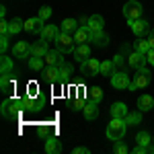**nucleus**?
I'll list each match as a JSON object with an SVG mask.
<instances>
[{"label":"nucleus","instance_id":"7","mask_svg":"<svg viewBox=\"0 0 154 154\" xmlns=\"http://www.w3.org/2000/svg\"><path fill=\"white\" fill-rule=\"evenodd\" d=\"M130 84H131V80L128 78L125 72H115V74L111 76V86L117 88V91H125V88H130Z\"/></svg>","mask_w":154,"mask_h":154},{"label":"nucleus","instance_id":"15","mask_svg":"<svg viewBox=\"0 0 154 154\" xmlns=\"http://www.w3.org/2000/svg\"><path fill=\"white\" fill-rule=\"evenodd\" d=\"M43 60H45V64H48V66H60V64L64 62V54H62L58 48H56V49H49Z\"/></svg>","mask_w":154,"mask_h":154},{"label":"nucleus","instance_id":"30","mask_svg":"<svg viewBox=\"0 0 154 154\" xmlns=\"http://www.w3.org/2000/svg\"><path fill=\"white\" fill-rule=\"evenodd\" d=\"M101 74L103 76H113L115 74V66H113V60H105V62H101Z\"/></svg>","mask_w":154,"mask_h":154},{"label":"nucleus","instance_id":"22","mask_svg":"<svg viewBox=\"0 0 154 154\" xmlns=\"http://www.w3.org/2000/svg\"><path fill=\"white\" fill-rule=\"evenodd\" d=\"M109 111H111V117H121V119H125V115L130 113L125 103H113Z\"/></svg>","mask_w":154,"mask_h":154},{"label":"nucleus","instance_id":"27","mask_svg":"<svg viewBox=\"0 0 154 154\" xmlns=\"http://www.w3.org/2000/svg\"><path fill=\"white\" fill-rule=\"evenodd\" d=\"M86 97H88V101L101 103V101H103V91H101L99 86H91V88H86Z\"/></svg>","mask_w":154,"mask_h":154},{"label":"nucleus","instance_id":"18","mask_svg":"<svg viewBox=\"0 0 154 154\" xmlns=\"http://www.w3.org/2000/svg\"><path fill=\"white\" fill-rule=\"evenodd\" d=\"M14 86H17V82H14L12 74H6V76H2V78H0V91H2L4 95L14 93Z\"/></svg>","mask_w":154,"mask_h":154},{"label":"nucleus","instance_id":"9","mask_svg":"<svg viewBox=\"0 0 154 154\" xmlns=\"http://www.w3.org/2000/svg\"><path fill=\"white\" fill-rule=\"evenodd\" d=\"M130 27H131V31H134V35H136V37L150 35V27H148V23L144 21L142 17H140V19H136V21H131Z\"/></svg>","mask_w":154,"mask_h":154},{"label":"nucleus","instance_id":"38","mask_svg":"<svg viewBox=\"0 0 154 154\" xmlns=\"http://www.w3.org/2000/svg\"><path fill=\"white\" fill-rule=\"evenodd\" d=\"M37 17H39V19H43V21H48L49 17H51V8H49V6H41Z\"/></svg>","mask_w":154,"mask_h":154},{"label":"nucleus","instance_id":"37","mask_svg":"<svg viewBox=\"0 0 154 154\" xmlns=\"http://www.w3.org/2000/svg\"><path fill=\"white\" fill-rule=\"evenodd\" d=\"M27 97H39L37 82H29V84H27Z\"/></svg>","mask_w":154,"mask_h":154},{"label":"nucleus","instance_id":"46","mask_svg":"<svg viewBox=\"0 0 154 154\" xmlns=\"http://www.w3.org/2000/svg\"><path fill=\"white\" fill-rule=\"evenodd\" d=\"M78 23H82V25H86V23H88V17H80V21H78Z\"/></svg>","mask_w":154,"mask_h":154},{"label":"nucleus","instance_id":"31","mask_svg":"<svg viewBox=\"0 0 154 154\" xmlns=\"http://www.w3.org/2000/svg\"><path fill=\"white\" fill-rule=\"evenodd\" d=\"M136 142L140 144V146H146V148H150V146H152V136H150L148 131H140V134L136 136Z\"/></svg>","mask_w":154,"mask_h":154},{"label":"nucleus","instance_id":"39","mask_svg":"<svg viewBox=\"0 0 154 154\" xmlns=\"http://www.w3.org/2000/svg\"><path fill=\"white\" fill-rule=\"evenodd\" d=\"M113 150H115V154H128V146L121 142V140H117V142H115V148H113Z\"/></svg>","mask_w":154,"mask_h":154},{"label":"nucleus","instance_id":"3","mask_svg":"<svg viewBox=\"0 0 154 154\" xmlns=\"http://www.w3.org/2000/svg\"><path fill=\"white\" fill-rule=\"evenodd\" d=\"M56 48H58L62 54H72V51H74V48H76L74 35H70V33H64V31H60L58 39H56Z\"/></svg>","mask_w":154,"mask_h":154},{"label":"nucleus","instance_id":"6","mask_svg":"<svg viewBox=\"0 0 154 154\" xmlns=\"http://www.w3.org/2000/svg\"><path fill=\"white\" fill-rule=\"evenodd\" d=\"M80 72L84 76H95V74H101V62L95 58H88L86 62L80 64Z\"/></svg>","mask_w":154,"mask_h":154},{"label":"nucleus","instance_id":"21","mask_svg":"<svg viewBox=\"0 0 154 154\" xmlns=\"http://www.w3.org/2000/svg\"><path fill=\"white\" fill-rule=\"evenodd\" d=\"M103 25H105V19H103L101 14H91L86 27H88L91 31H101V29H103Z\"/></svg>","mask_w":154,"mask_h":154},{"label":"nucleus","instance_id":"16","mask_svg":"<svg viewBox=\"0 0 154 154\" xmlns=\"http://www.w3.org/2000/svg\"><path fill=\"white\" fill-rule=\"evenodd\" d=\"M49 51L48 41L45 39H39L35 43H31V56H37V58H45V54Z\"/></svg>","mask_w":154,"mask_h":154},{"label":"nucleus","instance_id":"33","mask_svg":"<svg viewBox=\"0 0 154 154\" xmlns=\"http://www.w3.org/2000/svg\"><path fill=\"white\" fill-rule=\"evenodd\" d=\"M60 72H62V82H66V80H68V78L72 76V72H74V68H72L70 64L62 62V64H60Z\"/></svg>","mask_w":154,"mask_h":154},{"label":"nucleus","instance_id":"36","mask_svg":"<svg viewBox=\"0 0 154 154\" xmlns=\"http://www.w3.org/2000/svg\"><path fill=\"white\" fill-rule=\"evenodd\" d=\"M84 105H86V103H84V99H78V97H76L74 101H70V109H72V111H78V109H84Z\"/></svg>","mask_w":154,"mask_h":154},{"label":"nucleus","instance_id":"35","mask_svg":"<svg viewBox=\"0 0 154 154\" xmlns=\"http://www.w3.org/2000/svg\"><path fill=\"white\" fill-rule=\"evenodd\" d=\"M113 66H115V72H123V68H125V60H123L121 54H117V56L113 58Z\"/></svg>","mask_w":154,"mask_h":154},{"label":"nucleus","instance_id":"44","mask_svg":"<svg viewBox=\"0 0 154 154\" xmlns=\"http://www.w3.org/2000/svg\"><path fill=\"white\" fill-rule=\"evenodd\" d=\"M148 41H150V48L154 49V29H150V35H148Z\"/></svg>","mask_w":154,"mask_h":154},{"label":"nucleus","instance_id":"34","mask_svg":"<svg viewBox=\"0 0 154 154\" xmlns=\"http://www.w3.org/2000/svg\"><path fill=\"white\" fill-rule=\"evenodd\" d=\"M125 121H128V125H138V123L142 121V111L138 109L136 113H128V115H125Z\"/></svg>","mask_w":154,"mask_h":154},{"label":"nucleus","instance_id":"4","mask_svg":"<svg viewBox=\"0 0 154 154\" xmlns=\"http://www.w3.org/2000/svg\"><path fill=\"white\" fill-rule=\"evenodd\" d=\"M150 80H152V74L146 70V68H142V70L136 72V76L131 78V84L128 91H136V88H146L148 84H150Z\"/></svg>","mask_w":154,"mask_h":154},{"label":"nucleus","instance_id":"23","mask_svg":"<svg viewBox=\"0 0 154 154\" xmlns=\"http://www.w3.org/2000/svg\"><path fill=\"white\" fill-rule=\"evenodd\" d=\"M45 152L48 154H60L62 152V142L58 138H48L45 140Z\"/></svg>","mask_w":154,"mask_h":154},{"label":"nucleus","instance_id":"42","mask_svg":"<svg viewBox=\"0 0 154 154\" xmlns=\"http://www.w3.org/2000/svg\"><path fill=\"white\" fill-rule=\"evenodd\" d=\"M91 152V150H88V148H84V146H80V148H74V150H72V154H88Z\"/></svg>","mask_w":154,"mask_h":154},{"label":"nucleus","instance_id":"20","mask_svg":"<svg viewBox=\"0 0 154 154\" xmlns=\"http://www.w3.org/2000/svg\"><path fill=\"white\" fill-rule=\"evenodd\" d=\"M39 35H41V39H45V41H56L58 35H60V29L56 27V25H45L43 31H41Z\"/></svg>","mask_w":154,"mask_h":154},{"label":"nucleus","instance_id":"28","mask_svg":"<svg viewBox=\"0 0 154 154\" xmlns=\"http://www.w3.org/2000/svg\"><path fill=\"white\" fill-rule=\"evenodd\" d=\"M0 72H2V76H6V74H14V66H12V60L8 58V56H2Z\"/></svg>","mask_w":154,"mask_h":154},{"label":"nucleus","instance_id":"25","mask_svg":"<svg viewBox=\"0 0 154 154\" xmlns=\"http://www.w3.org/2000/svg\"><path fill=\"white\" fill-rule=\"evenodd\" d=\"M138 109L140 111H150V109H154V99L150 95H142L140 99H138Z\"/></svg>","mask_w":154,"mask_h":154},{"label":"nucleus","instance_id":"26","mask_svg":"<svg viewBox=\"0 0 154 154\" xmlns=\"http://www.w3.org/2000/svg\"><path fill=\"white\" fill-rule=\"evenodd\" d=\"M45 66H48V64H45V60H43V58L31 56V60H29V68H31L33 72H43V70H45Z\"/></svg>","mask_w":154,"mask_h":154},{"label":"nucleus","instance_id":"43","mask_svg":"<svg viewBox=\"0 0 154 154\" xmlns=\"http://www.w3.org/2000/svg\"><path fill=\"white\" fill-rule=\"evenodd\" d=\"M146 58H148V62H150V64L154 66V49H150V51L146 54Z\"/></svg>","mask_w":154,"mask_h":154},{"label":"nucleus","instance_id":"2","mask_svg":"<svg viewBox=\"0 0 154 154\" xmlns=\"http://www.w3.org/2000/svg\"><path fill=\"white\" fill-rule=\"evenodd\" d=\"M125 131H128V121L121 117H113V121H109L107 125V138L111 142H117L125 136Z\"/></svg>","mask_w":154,"mask_h":154},{"label":"nucleus","instance_id":"32","mask_svg":"<svg viewBox=\"0 0 154 154\" xmlns=\"http://www.w3.org/2000/svg\"><path fill=\"white\" fill-rule=\"evenodd\" d=\"M134 48H136V51H142V54H148V51L152 49V48H150V41H148V39H142V37L136 39Z\"/></svg>","mask_w":154,"mask_h":154},{"label":"nucleus","instance_id":"8","mask_svg":"<svg viewBox=\"0 0 154 154\" xmlns=\"http://www.w3.org/2000/svg\"><path fill=\"white\" fill-rule=\"evenodd\" d=\"M146 62H148V58H146V54H142V51H131L130 56H128V64H130L134 70L146 68Z\"/></svg>","mask_w":154,"mask_h":154},{"label":"nucleus","instance_id":"41","mask_svg":"<svg viewBox=\"0 0 154 154\" xmlns=\"http://www.w3.org/2000/svg\"><path fill=\"white\" fill-rule=\"evenodd\" d=\"M0 31H2V35H8V21L0 19Z\"/></svg>","mask_w":154,"mask_h":154},{"label":"nucleus","instance_id":"19","mask_svg":"<svg viewBox=\"0 0 154 154\" xmlns=\"http://www.w3.org/2000/svg\"><path fill=\"white\" fill-rule=\"evenodd\" d=\"M99 103H95V101H88L86 105H84L82 109V113H84V117H86V121H95L97 117H99Z\"/></svg>","mask_w":154,"mask_h":154},{"label":"nucleus","instance_id":"11","mask_svg":"<svg viewBox=\"0 0 154 154\" xmlns=\"http://www.w3.org/2000/svg\"><path fill=\"white\" fill-rule=\"evenodd\" d=\"M88 43H93L95 48H107L109 35H107L103 29H101V31H91V41H88Z\"/></svg>","mask_w":154,"mask_h":154},{"label":"nucleus","instance_id":"29","mask_svg":"<svg viewBox=\"0 0 154 154\" xmlns=\"http://www.w3.org/2000/svg\"><path fill=\"white\" fill-rule=\"evenodd\" d=\"M76 29H78V21H76V19H64L60 31H64V33H74Z\"/></svg>","mask_w":154,"mask_h":154},{"label":"nucleus","instance_id":"10","mask_svg":"<svg viewBox=\"0 0 154 154\" xmlns=\"http://www.w3.org/2000/svg\"><path fill=\"white\" fill-rule=\"evenodd\" d=\"M72 56H74V60L76 62H86V60L91 58V45L88 43H78L76 48H74V51H72Z\"/></svg>","mask_w":154,"mask_h":154},{"label":"nucleus","instance_id":"40","mask_svg":"<svg viewBox=\"0 0 154 154\" xmlns=\"http://www.w3.org/2000/svg\"><path fill=\"white\" fill-rule=\"evenodd\" d=\"M8 37L11 35H2L0 37V51H2V54H6V49H8Z\"/></svg>","mask_w":154,"mask_h":154},{"label":"nucleus","instance_id":"1","mask_svg":"<svg viewBox=\"0 0 154 154\" xmlns=\"http://www.w3.org/2000/svg\"><path fill=\"white\" fill-rule=\"evenodd\" d=\"M0 111H2V115L6 119H17L21 115V111H25V103L23 99H14V97H8V99H4V103L0 105Z\"/></svg>","mask_w":154,"mask_h":154},{"label":"nucleus","instance_id":"13","mask_svg":"<svg viewBox=\"0 0 154 154\" xmlns=\"http://www.w3.org/2000/svg\"><path fill=\"white\" fill-rule=\"evenodd\" d=\"M43 78L48 82H62V72H60V66H45L43 70Z\"/></svg>","mask_w":154,"mask_h":154},{"label":"nucleus","instance_id":"45","mask_svg":"<svg viewBox=\"0 0 154 154\" xmlns=\"http://www.w3.org/2000/svg\"><path fill=\"white\" fill-rule=\"evenodd\" d=\"M6 17V6H0V19H4Z\"/></svg>","mask_w":154,"mask_h":154},{"label":"nucleus","instance_id":"24","mask_svg":"<svg viewBox=\"0 0 154 154\" xmlns=\"http://www.w3.org/2000/svg\"><path fill=\"white\" fill-rule=\"evenodd\" d=\"M23 29H25V21L23 19L14 17L12 21H8V35H17V33H21Z\"/></svg>","mask_w":154,"mask_h":154},{"label":"nucleus","instance_id":"5","mask_svg":"<svg viewBox=\"0 0 154 154\" xmlns=\"http://www.w3.org/2000/svg\"><path fill=\"white\" fill-rule=\"evenodd\" d=\"M123 17H125L130 23L136 21V19H140V17H142V4H140L138 0L125 2V4H123Z\"/></svg>","mask_w":154,"mask_h":154},{"label":"nucleus","instance_id":"12","mask_svg":"<svg viewBox=\"0 0 154 154\" xmlns=\"http://www.w3.org/2000/svg\"><path fill=\"white\" fill-rule=\"evenodd\" d=\"M43 27H45V21L39 19V17H33V19L25 21V31H27V33H41Z\"/></svg>","mask_w":154,"mask_h":154},{"label":"nucleus","instance_id":"17","mask_svg":"<svg viewBox=\"0 0 154 154\" xmlns=\"http://www.w3.org/2000/svg\"><path fill=\"white\" fill-rule=\"evenodd\" d=\"M74 41H76V45L78 43H88L91 41V29L82 25V27H78L76 31H74Z\"/></svg>","mask_w":154,"mask_h":154},{"label":"nucleus","instance_id":"14","mask_svg":"<svg viewBox=\"0 0 154 154\" xmlns=\"http://www.w3.org/2000/svg\"><path fill=\"white\" fill-rule=\"evenodd\" d=\"M12 56H17L19 60H25L31 56V45L27 43V41H19V43H14V48H12Z\"/></svg>","mask_w":154,"mask_h":154}]
</instances>
